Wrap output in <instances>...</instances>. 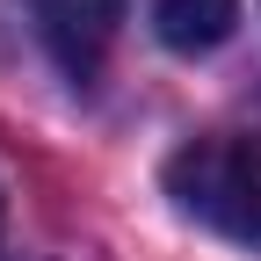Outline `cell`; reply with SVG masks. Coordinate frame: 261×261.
I'll return each instance as SVG.
<instances>
[{
    "instance_id": "cell-1",
    "label": "cell",
    "mask_w": 261,
    "mask_h": 261,
    "mask_svg": "<svg viewBox=\"0 0 261 261\" xmlns=\"http://www.w3.org/2000/svg\"><path fill=\"white\" fill-rule=\"evenodd\" d=\"M167 196L181 203V218H196L218 240L261 254V138L254 130L189 138L167 160Z\"/></svg>"
},
{
    "instance_id": "cell-2",
    "label": "cell",
    "mask_w": 261,
    "mask_h": 261,
    "mask_svg": "<svg viewBox=\"0 0 261 261\" xmlns=\"http://www.w3.org/2000/svg\"><path fill=\"white\" fill-rule=\"evenodd\" d=\"M29 22H37V37L65 80H94L102 58L116 51L123 0H29Z\"/></svg>"
},
{
    "instance_id": "cell-3",
    "label": "cell",
    "mask_w": 261,
    "mask_h": 261,
    "mask_svg": "<svg viewBox=\"0 0 261 261\" xmlns=\"http://www.w3.org/2000/svg\"><path fill=\"white\" fill-rule=\"evenodd\" d=\"M152 29H160L167 51L203 58L240 29V0H152Z\"/></svg>"
},
{
    "instance_id": "cell-4",
    "label": "cell",
    "mask_w": 261,
    "mask_h": 261,
    "mask_svg": "<svg viewBox=\"0 0 261 261\" xmlns=\"http://www.w3.org/2000/svg\"><path fill=\"white\" fill-rule=\"evenodd\" d=\"M0 225H8V196H0Z\"/></svg>"
}]
</instances>
